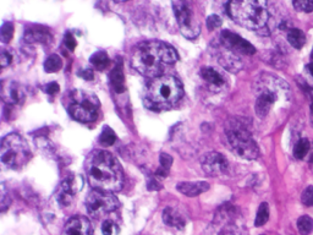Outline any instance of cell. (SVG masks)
Returning a JSON list of instances; mask_svg holds the SVG:
<instances>
[{
	"label": "cell",
	"instance_id": "8",
	"mask_svg": "<svg viewBox=\"0 0 313 235\" xmlns=\"http://www.w3.org/2000/svg\"><path fill=\"white\" fill-rule=\"evenodd\" d=\"M69 111L75 120L81 123H92L98 118V100L91 94L75 91L70 96Z\"/></svg>",
	"mask_w": 313,
	"mask_h": 235
},
{
	"label": "cell",
	"instance_id": "11",
	"mask_svg": "<svg viewBox=\"0 0 313 235\" xmlns=\"http://www.w3.org/2000/svg\"><path fill=\"white\" fill-rule=\"evenodd\" d=\"M220 38H222V42L224 43L226 48L233 50L234 53H242V54L246 55H252L256 53V48H254L250 42L240 37L236 33L231 32V31H223L222 35H220Z\"/></svg>",
	"mask_w": 313,
	"mask_h": 235
},
{
	"label": "cell",
	"instance_id": "2",
	"mask_svg": "<svg viewBox=\"0 0 313 235\" xmlns=\"http://www.w3.org/2000/svg\"><path fill=\"white\" fill-rule=\"evenodd\" d=\"M178 58V53L170 44L161 41H149L137 47L131 64L142 76L155 78L162 76L167 65L176 63Z\"/></svg>",
	"mask_w": 313,
	"mask_h": 235
},
{
	"label": "cell",
	"instance_id": "25",
	"mask_svg": "<svg viewBox=\"0 0 313 235\" xmlns=\"http://www.w3.org/2000/svg\"><path fill=\"white\" fill-rule=\"evenodd\" d=\"M61 68H63V60L57 54L49 55L47 60L44 61V70H46V72H49V74L57 72Z\"/></svg>",
	"mask_w": 313,
	"mask_h": 235
},
{
	"label": "cell",
	"instance_id": "35",
	"mask_svg": "<svg viewBox=\"0 0 313 235\" xmlns=\"http://www.w3.org/2000/svg\"><path fill=\"white\" fill-rule=\"evenodd\" d=\"M64 43H65L66 48H68L69 50H71V52H74L75 48H76V46H77L76 39H75V37L72 36L71 32L65 33V37H64Z\"/></svg>",
	"mask_w": 313,
	"mask_h": 235
},
{
	"label": "cell",
	"instance_id": "27",
	"mask_svg": "<svg viewBox=\"0 0 313 235\" xmlns=\"http://www.w3.org/2000/svg\"><path fill=\"white\" fill-rule=\"evenodd\" d=\"M116 141V135L113 131V129L109 127L103 128L102 133L99 136V144L103 146H111V145L115 144Z\"/></svg>",
	"mask_w": 313,
	"mask_h": 235
},
{
	"label": "cell",
	"instance_id": "32",
	"mask_svg": "<svg viewBox=\"0 0 313 235\" xmlns=\"http://www.w3.org/2000/svg\"><path fill=\"white\" fill-rule=\"evenodd\" d=\"M301 201L304 206L312 207L313 206V185L307 186L303 190L302 195H301Z\"/></svg>",
	"mask_w": 313,
	"mask_h": 235
},
{
	"label": "cell",
	"instance_id": "14",
	"mask_svg": "<svg viewBox=\"0 0 313 235\" xmlns=\"http://www.w3.org/2000/svg\"><path fill=\"white\" fill-rule=\"evenodd\" d=\"M209 184L206 181H187V183H179L176 185V190L183 195L189 197H195L203 192L208 191Z\"/></svg>",
	"mask_w": 313,
	"mask_h": 235
},
{
	"label": "cell",
	"instance_id": "15",
	"mask_svg": "<svg viewBox=\"0 0 313 235\" xmlns=\"http://www.w3.org/2000/svg\"><path fill=\"white\" fill-rule=\"evenodd\" d=\"M163 222L169 226L184 229L186 225V218L183 212L179 211L175 207L169 206L163 211Z\"/></svg>",
	"mask_w": 313,
	"mask_h": 235
},
{
	"label": "cell",
	"instance_id": "46",
	"mask_svg": "<svg viewBox=\"0 0 313 235\" xmlns=\"http://www.w3.org/2000/svg\"><path fill=\"white\" fill-rule=\"evenodd\" d=\"M122 2H124V0H122Z\"/></svg>",
	"mask_w": 313,
	"mask_h": 235
},
{
	"label": "cell",
	"instance_id": "19",
	"mask_svg": "<svg viewBox=\"0 0 313 235\" xmlns=\"http://www.w3.org/2000/svg\"><path fill=\"white\" fill-rule=\"evenodd\" d=\"M201 77L208 83V86L212 89H220L224 87L225 81L222 75L218 71H215L213 68H203L201 70Z\"/></svg>",
	"mask_w": 313,
	"mask_h": 235
},
{
	"label": "cell",
	"instance_id": "5",
	"mask_svg": "<svg viewBox=\"0 0 313 235\" xmlns=\"http://www.w3.org/2000/svg\"><path fill=\"white\" fill-rule=\"evenodd\" d=\"M229 145L236 155L246 159H254L259 155V150L254 142L250 130L244 120L233 119L225 129Z\"/></svg>",
	"mask_w": 313,
	"mask_h": 235
},
{
	"label": "cell",
	"instance_id": "17",
	"mask_svg": "<svg viewBox=\"0 0 313 235\" xmlns=\"http://www.w3.org/2000/svg\"><path fill=\"white\" fill-rule=\"evenodd\" d=\"M109 78H110V85L114 88V91L117 92V93L125 92V76L121 58H119V60H116V65L110 71Z\"/></svg>",
	"mask_w": 313,
	"mask_h": 235
},
{
	"label": "cell",
	"instance_id": "1",
	"mask_svg": "<svg viewBox=\"0 0 313 235\" xmlns=\"http://www.w3.org/2000/svg\"><path fill=\"white\" fill-rule=\"evenodd\" d=\"M86 172L93 190L116 192L124 185L122 168L115 157L107 151H93L86 161Z\"/></svg>",
	"mask_w": 313,
	"mask_h": 235
},
{
	"label": "cell",
	"instance_id": "13",
	"mask_svg": "<svg viewBox=\"0 0 313 235\" xmlns=\"http://www.w3.org/2000/svg\"><path fill=\"white\" fill-rule=\"evenodd\" d=\"M63 235H92L91 222L82 215H75L65 223Z\"/></svg>",
	"mask_w": 313,
	"mask_h": 235
},
{
	"label": "cell",
	"instance_id": "33",
	"mask_svg": "<svg viewBox=\"0 0 313 235\" xmlns=\"http://www.w3.org/2000/svg\"><path fill=\"white\" fill-rule=\"evenodd\" d=\"M207 27H208L209 31H213L219 29L222 26V19L218 15H211L207 18Z\"/></svg>",
	"mask_w": 313,
	"mask_h": 235
},
{
	"label": "cell",
	"instance_id": "9",
	"mask_svg": "<svg viewBox=\"0 0 313 235\" xmlns=\"http://www.w3.org/2000/svg\"><path fill=\"white\" fill-rule=\"evenodd\" d=\"M119 200L113 192L93 190L86 198V208L93 218H102L103 215L114 212L119 208Z\"/></svg>",
	"mask_w": 313,
	"mask_h": 235
},
{
	"label": "cell",
	"instance_id": "22",
	"mask_svg": "<svg viewBox=\"0 0 313 235\" xmlns=\"http://www.w3.org/2000/svg\"><path fill=\"white\" fill-rule=\"evenodd\" d=\"M287 41L293 48L301 49L306 43V36L301 30L291 29L287 32Z\"/></svg>",
	"mask_w": 313,
	"mask_h": 235
},
{
	"label": "cell",
	"instance_id": "3",
	"mask_svg": "<svg viewBox=\"0 0 313 235\" xmlns=\"http://www.w3.org/2000/svg\"><path fill=\"white\" fill-rule=\"evenodd\" d=\"M228 13L236 24L252 31L264 30L269 22L267 0H230Z\"/></svg>",
	"mask_w": 313,
	"mask_h": 235
},
{
	"label": "cell",
	"instance_id": "34",
	"mask_svg": "<svg viewBox=\"0 0 313 235\" xmlns=\"http://www.w3.org/2000/svg\"><path fill=\"white\" fill-rule=\"evenodd\" d=\"M119 231L115 223H113L111 220H105L102 225V233L103 235H113L114 233Z\"/></svg>",
	"mask_w": 313,
	"mask_h": 235
},
{
	"label": "cell",
	"instance_id": "24",
	"mask_svg": "<svg viewBox=\"0 0 313 235\" xmlns=\"http://www.w3.org/2000/svg\"><path fill=\"white\" fill-rule=\"evenodd\" d=\"M159 162H161V167L156 169L155 176H159V178H167L168 173H169L170 170V167L173 166V157L167 155V153H162Z\"/></svg>",
	"mask_w": 313,
	"mask_h": 235
},
{
	"label": "cell",
	"instance_id": "39",
	"mask_svg": "<svg viewBox=\"0 0 313 235\" xmlns=\"http://www.w3.org/2000/svg\"><path fill=\"white\" fill-rule=\"evenodd\" d=\"M10 202H11V200H10V196L7 194V192H5V190L3 189L2 190V200H0V206H2V211L4 212L5 209L8 208V207L10 206Z\"/></svg>",
	"mask_w": 313,
	"mask_h": 235
},
{
	"label": "cell",
	"instance_id": "23",
	"mask_svg": "<svg viewBox=\"0 0 313 235\" xmlns=\"http://www.w3.org/2000/svg\"><path fill=\"white\" fill-rule=\"evenodd\" d=\"M89 61H91L92 65L96 69L104 70L109 65V57L107 53L103 52V50H99V52H96L89 58Z\"/></svg>",
	"mask_w": 313,
	"mask_h": 235
},
{
	"label": "cell",
	"instance_id": "38",
	"mask_svg": "<svg viewBox=\"0 0 313 235\" xmlns=\"http://www.w3.org/2000/svg\"><path fill=\"white\" fill-rule=\"evenodd\" d=\"M59 89H60V86H59L57 82H49L48 85L44 86V91H46L48 94H50V96L57 94L59 92Z\"/></svg>",
	"mask_w": 313,
	"mask_h": 235
},
{
	"label": "cell",
	"instance_id": "43",
	"mask_svg": "<svg viewBox=\"0 0 313 235\" xmlns=\"http://www.w3.org/2000/svg\"><path fill=\"white\" fill-rule=\"evenodd\" d=\"M311 60L313 61V49H312V53H311Z\"/></svg>",
	"mask_w": 313,
	"mask_h": 235
},
{
	"label": "cell",
	"instance_id": "29",
	"mask_svg": "<svg viewBox=\"0 0 313 235\" xmlns=\"http://www.w3.org/2000/svg\"><path fill=\"white\" fill-rule=\"evenodd\" d=\"M308 150H309L308 140L301 139V140H298L297 144H296L295 147H293V156H295V158H297V159H302L306 157L307 153H308Z\"/></svg>",
	"mask_w": 313,
	"mask_h": 235
},
{
	"label": "cell",
	"instance_id": "28",
	"mask_svg": "<svg viewBox=\"0 0 313 235\" xmlns=\"http://www.w3.org/2000/svg\"><path fill=\"white\" fill-rule=\"evenodd\" d=\"M297 229L302 235H308L313 230V219L308 215H302L297 219Z\"/></svg>",
	"mask_w": 313,
	"mask_h": 235
},
{
	"label": "cell",
	"instance_id": "7",
	"mask_svg": "<svg viewBox=\"0 0 313 235\" xmlns=\"http://www.w3.org/2000/svg\"><path fill=\"white\" fill-rule=\"evenodd\" d=\"M259 94L256 99V114L259 118H265L272 109L274 103L278 100L280 92L287 88L279 78H262L259 81Z\"/></svg>",
	"mask_w": 313,
	"mask_h": 235
},
{
	"label": "cell",
	"instance_id": "10",
	"mask_svg": "<svg viewBox=\"0 0 313 235\" xmlns=\"http://www.w3.org/2000/svg\"><path fill=\"white\" fill-rule=\"evenodd\" d=\"M173 9L181 33L186 38L194 39L200 35V26L196 22L194 11L187 0H175Z\"/></svg>",
	"mask_w": 313,
	"mask_h": 235
},
{
	"label": "cell",
	"instance_id": "20",
	"mask_svg": "<svg viewBox=\"0 0 313 235\" xmlns=\"http://www.w3.org/2000/svg\"><path fill=\"white\" fill-rule=\"evenodd\" d=\"M83 186V179L80 175L68 176L61 184V192L75 196L78 191H81Z\"/></svg>",
	"mask_w": 313,
	"mask_h": 235
},
{
	"label": "cell",
	"instance_id": "42",
	"mask_svg": "<svg viewBox=\"0 0 313 235\" xmlns=\"http://www.w3.org/2000/svg\"><path fill=\"white\" fill-rule=\"evenodd\" d=\"M307 69H308V71L311 72V75L313 76V61H311V64H309V65L307 66Z\"/></svg>",
	"mask_w": 313,
	"mask_h": 235
},
{
	"label": "cell",
	"instance_id": "6",
	"mask_svg": "<svg viewBox=\"0 0 313 235\" xmlns=\"http://www.w3.org/2000/svg\"><path fill=\"white\" fill-rule=\"evenodd\" d=\"M2 162L11 168L25 166L31 158V151L26 140L18 134H10L4 137L0 147Z\"/></svg>",
	"mask_w": 313,
	"mask_h": 235
},
{
	"label": "cell",
	"instance_id": "30",
	"mask_svg": "<svg viewBox=\"0 0 313 235\" xmlns=\"http://www.w3.org/2000/svg\"><path fill=\"white\" fill-rule=\"evenodd\" d=\"M14 37V24L13 22H4L0 29V39L3 43H9Z\"/></svg>",
	"mask_w": 313,
	"mask_h": 235
},
{
	"label": "cell",
	"instance_id": "40",
	"mask_svg": "<svg viewBox=\"0 0 313 235\" xmlns=\"http://www.w3.org/2000/svg\"><path fill=\"white\" fill-rule=\"evenodd\" d=\"M11 63V54L7 50H3L2 54H0V65L2 68H5Z\"/></svg>",
	"mask_w": 313,
	"mask_h": 235
},
{
	"label": "cell",
	"instance_id": "4",
	"mask_svg": "<svg viewBox=\"0 0 313 235\" xmlns=\"http://www.w3.org/2000/svg\"><path fill=\"white\" fill-rule=\"evenodd\" d=\"M183 96V83L176 77L168 75L153 78L147 89L148 100L159 108L173 107Z\"/></svg>",
	"mask_w": 313,
	"mask_h": 235
},
{
	"label": "cell",
	"instance_id": "36",
	"mask_svg": "<svg viewBox=\"0 0 313 235\" xmlns=\"http://www.w3.org/2000/svg\"><path fill=\"white\" fill-rule=\"evenodd\" d=\"M219 235H242L241 230L235 225H226Z\"/></svg>",
	"mask_w": 313,
	"mask_h": 235
},
{
	"label": "cell",
	"instance_id": "37",
	"mask_svg": "<svg viewBox=\"0 0 313 235\" xmlns=\"http://www.w3.org/2000/svg\"><path fill=\"white\" fill-rule=\"evenodd\" d=\"M147 189L149 190V191H155V190H161L162 185L155 178L149 176V179H148V181H147Z\"/></svg>",
	"mask_w": 313,
	"mask_h": 235
},
{
	"label": "cell",
	"instance_id": "44",
	"mask_svg": "<svg viewBox=\"0 0 313 235\" xmlns=\"http://www.w3.org/2000/svg\"><path fill=\"white\" fill-rule=\"evenodd\" d=\"M309 162H313V155H312L311 158H309Z\"/></svg>",
	"mask_w": 313,
	"mask_h": 235
},
{
	"label": "cell",
	"instance_id": "31",
	"mask_svg": "<svg viewBox=\"0 0 313 235\" xmlns=\"http://www.w3.org/2000/svg\"><path fill=\"white\" fill-rule=\"evenodd\" d=\"M293 8L301 13H312L313 0H291Z\"/></svg>",
	"mask_w": 313,
	"mask_h": 235
},
{
	"label": "cell",
	"instance_id": "21",
	"mask_svg": "<svg viewBox=\"0 0 313 235\" xmlns=\"http://www.w3.org/2000/svg\"><path fill=\"white\" fill-rule=\"evenodd\" d=\"M50 38L52 36L48 31L41 29H27L24 36L26 43H47L50 41Z\"/></svg>",
	"mask_w": 313,
	"mask_h": 235
},
{
	"label": "cell",
	"instance_id": "45",
	"mask_svg": "<svg viewBox=\"0 0 313 235\" xmlns=\"http://www.w3.org/2000/svg\"><path fill=\"white\" fill-rule=\"evenodd\" d=\"M311 110H312V114H313V103H312V105H311Z\"/></svg>",
	"mask_w": 313,
	"mask_h": 235
},
{
	"label": "cell",
	"instance_id": "41",
	"mask_svg": "<svg viewBox=\"0 0 313 235\" xmlns=\"http://www.w3.org/2000/svg\"><path fill=\"white\" fill-rule=\"evenodd\" d=\"M77 74H78V76L82 77L83 80H87V81L93 80V77H94L93 70L92 69H82V70H80Z\"/></svg>",
	"mask_w": 313,
	"mask_h": 235
},
{
	"label": "cell",
	"instance_id": "12",
	"mask_svg": "<svg viewBox=\"0 0 313 235\" xmlns=\"http://www.w3.org/2000/svg\"><path fill=\"white\" fill-rule=\"evenodd\" d=\"M201 164H202V169L205 170L207 174L212 176L224 174L229 167V163L225 157L218 152L207 153V155L203 156Z\"/></svg>",
	"mask_w": 313,
	"mask_h": 235
},
{
	"label": "cell",
	"instance_id": "16",
	"mask_svg": "<svg viewBox=\"0 0 313 235\" xmlns=\"http://www.w3.org/2000/svg\"><path fill=\"white\" fill-rule=\"evenodd\" d=\"M2 96L9 104H19L24 99V91L16 82H8L3 86Z\"/></svg>",
	"mask_w": 313,
	"mask_h": 235
},
{
	"label": "cell",
	"instance_id": "18",
	"mask_svg": "<svg viewBox=\"0 0 313 235\" xmlns=\"http://www.w3.org/2000/svg\"><path fill=\"white\" fill-rule=\"evenodd\" d=\"M225 52H223L219 55V63L225 70L230 72H237L240 69L242 68V63L239 58L235 55L233 50L228 49L225 47Z\"/></svg>",
	"mask_w": 313,
	"mask_h": 235
},
{
	"label": "cell",
	"instance_id": "26",
	"mask_svg": "<svg viewBox=\"0 0 313 235\" xmlns=\"http://www.w3.org/2000/svg\"><path fill=\"white\" fill-rule=\"evenodd\" d=\"M269 219V206L268 203H261L258 207V211H257L256 219H254V225L256 226H262Z\"/></svg>",
	"mask_w": 313,
	"mask_h": 235
}]
</instances>
